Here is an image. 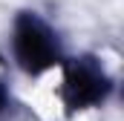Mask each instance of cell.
Wrapping results in <instances>:
<instances>
[{
	"instance_id": "cell-1",
	"label": "cell",
	"mask_w": 124,
	"mask_h": 121,
	"mask_svg": "<svg viewBox=\"0 0 124 121\" xmlns=\"http://www.w3.org/2000/svg\"><path fill=\"white\" fill-rule=\"evenodd\" d=\"M9 52H12L15 66L26 78H43L61 69V63L66 60L61 32L35 9H20L12 17Z\"/></svg>"
},
{
	"instance_id": "cell-3",
	"label": "cell",
	"mask_w": 124,
	"mask_h": 121,
	"mask_svg": "<svg viewBox=\"0 0 124 121\" xmlns=\"http://www.w3.org/2000/svg\"><path fill=\"white\" fill-rule=\"evenodd\" d=\"M17 110V101H15V92L9 87V81L0 75V121H9Z\"/></svg>"
},
{
	"instance_id": "cell-2",
	"label": "cell",
	"mask_w": 124,
	"mask_h": 121,
	"mask_svg": "<svg viewBox=\"0 0 124 121\" xmlns=\"http://www.w3.org/2000/svg\"><path fill=\"white\" fill-rule=\"evenodd\" d=\"M58 72H61L58 98L69 118L104 107L116 92V78L110 75V69L104 66L98 55L87 52V55L66 58Z\"/></svg>"
}]
</instances>
